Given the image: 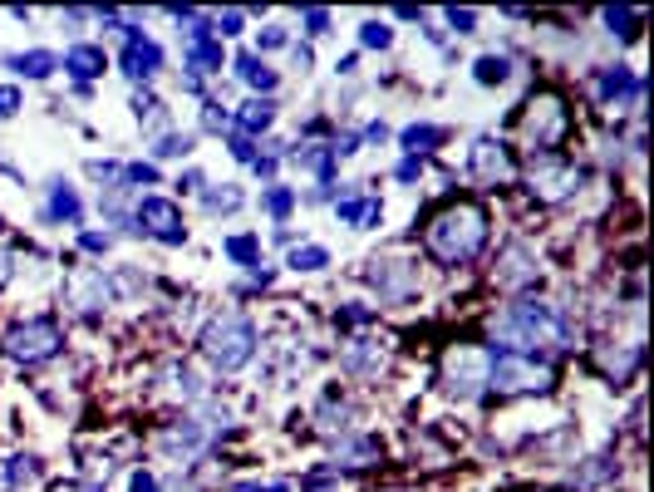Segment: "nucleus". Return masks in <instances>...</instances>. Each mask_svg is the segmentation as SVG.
<instances>
[{"label":"nucleus","mask_w":654,"mask_h":492,"mask_svg":"<svg viewBox=\"0 0 654 492\" xmlns=\"http://www.w3.org/2000/svg\"><path fill=\"white\" fill-rule=\"evenodd\" d=\"M448 25H453V30H458V35H473L477 15H473V10H458V5H453V10H448Z\"/></svg>","instance_id":"37"},{"label":"nucleus","mask_w":654,"mask_h":492,"mask_svg":"<svg viewBox=\"0 0 654 492\" xmlns=\"http://www.w3.org/2000/svg\"><path fill=\"white\" fill-rule=\"evenodd\" d=\"M10 69H20L25 79H45V74H55V69H60V60H55L50 50H30V55H15Z\"/></svg>","instance_id":"23"},{"label":"nucleus","mask_w":654,"mask_h":492,"mask_svg":"<svg viewBox=\"0 0 654 492\" xmlns=\"http://www.w3.org/2000/svg\"><path fill=\"white\" fill-rule=\"evenodd\" d=\"M384 212H379V202H369V197H345L340 202V222L345 227H364V222H379Z\"/></svg>","instance_id":"24"},{"label":"nucleus","mask_w":654,"mask_h":492,"mask_svg":"<svg viewBox=\"0 0 654 492\" xmlns=\"http://www.w3.org/2000/svg\"><path fill=\"white\" fill-rule=\"evenodd\" d=\"M487 350H473V345H458V350H448V360H443V389L448 394H458V399H473L477 389L487 384Z\"/></svg>","instance_id":"8"},{"label":"nucleus","mask_w":654,"mask_h":492,"mask_svg":"<svg viewBox=\"0 0 654 492\" xmlns=\"http://www.w3.org/2000/svg\"><path fill=\"white\" fill-rule=\"evenodd\" d=\"M595 360H600V369H605L615 384H625V379L635 374V365H640V345H620V350H610V345H605Z\"/></svg>","instance_id":"16"},{"label":"nucleus","mask_w":654,"mask_h":492,"mask_svg":"<svg viewBox=\"0 0 654 492\" xmlns=\"http://www.w3.org/2000/svg\"><path fill=\"white\" fill-rule=\"evenodd\" d=\"M502 271H497V286H507V291H517V286H532L536 281V261H532V251L527 246H507L502 251V261H497Z\"/></svg>","instance_id":"14"},{"label":"nucleus","mask_w":654,"mask_h":492,"mask_svg":"<svg viewBox=\"0 0 654 492\" xmlns=\"http://www.w3.org/2000/svg\"><path fill=\"white\" fill-rule=\"evenodd\" d=\"M79 212H84V207H79L74 187H69V183H50V217L74 227V222H79Z\"/></svg>","instance_id":"20"},{"label":"nucleus","mask_w":654,"mask_h":492,"mask_svg":"<svg viewBox=\"0 0 654 492\" xmlns=\"http://www.w3.org/2000/svg\"><path fill=\"white\" fill-rule=\"evenodd\" d=\"M237 492H291L286 483H246V488H237Z\"/></svg>","instance_id":"46"},{"label":"nucleus","mask_w":654,"mask_h":492,"mask_svg":"<svg viewBox=\"0 0 654 492\" xmlns=\"http://www.w3.org/2000/svg\"><path fill=\"white\" fill-rule=\"evenodd\" d=\"M482 242H487V212H482L477 202H453V207H443V212L428 222V232H423L428 256L443 261V266L473 261L477 251H482Z\"/></svg>","instance_id":"1"},{"label":"nucleus","mask_w":654,"mask_h":492,"mask_svg":"<svg viewBox=\"0 0 654 492\" xmlns=\"http://www.w3.org/2000/svg\"><path fill=\"white\" fill-rule=\"evenodd\" d=\"M153 153H158V158H182V153H192V138H187V133H168Z\"/></svg>","instance_id":"36"},{"label":"nucleus","mask_w":654,"mask_h":492,"mask_svg":"<svg viewBox=\"0 0 654 492\" xmlns=\"http://www.w3.org/2000/svg\"><path fill=\"white\" fill-rule=\"evenodd\" d=\"M418 178V158H404V163H399V183H414Z\"/></svg>","instance_id":"45"},{"label":"nucleus","mask_w":654,"mask_h":492,"mask_svg":"<svg viewBox=\"0 0 654 492\" xmlns=\"http://www.w3.org/2000/svg\"><path fill=\"white\" fill-rule=\"evenodd\" d=\"M158 448H163V453H173V458H192V453L202 448V429H197V424L168 429L163 438H158Z\"/></svg>","instance_id":"18"},{"label":"nucleus","mask_w":654,"mask_h":492,"mask_svg":"<svg viewBox=\"0 0 654 492\" xmlns=\"http://www.w3.org/2000/svg\"><path fill=\"white\" fill-rule=\"evenodd\" d=\"M345 419H350V404H340L335 394L320 404V429H345Z\"/></svg>","instance_id":"32"},{"label":"nucleus","mask_w":654,"mask_h":492,"mask_svg":"<svg viewBox=\"0 0 654 492\" xmlns=\"http://www.w3.org/2000/svg\"><path fill=\"white\" fill-rule=\"evenodd\" d=\"M497 340L512 355H532L541 345H566L571 340V320L556 306H546V301H522V306H512L497 320Z\"/></svg>","instance_id":"2"},{"label":"nucleus","mask_w":654,"mask_h":492,"mask_svg":"<svg viewBox=\"0 0 654 492\" xmlns=\"http://www.w3.org/2000/svg\"><path fill=\"white\" fill-rule=\"evenodd\" d=\"M212 25H217L222 35H237V30H241V15H237V10H222V15L212 20Z\"/></svg>","instance_id":"40"},{"label":"nucleus","mask_w":654,"mask_h":492,"mask_svg":"<svg viewBox=\"0 0 654 492\" xmlns=\"http://www.w3.org/2000/svg\"><path fill=\"white\" fill-rule=\"evenodd\" d=\"M128 183H158V168H153V163H133V168H128Z\"/></svg>","instance_id":"39"},{"label":"nucleus","mask_w":654,"mask_h":492,"mask_svg":"<svg viewBox=\"0 0 654 492\" xmlns=\"http://www.w3.org/2000/svg\"><path fill=\"white\" fill-rule=\"evenodd\" d=\"M369 281H374L379 301H404L418 286V271L409 261H374V266H369Z\"/></svg>","instance_id":"11"},{"label":"nucleus","mask_w":654,"mask_h":492,"mask_svg":"<svg viewBox=\"0 0 654 492\" xmlns=\"http://www.w3.org/2000/svg\"><path fill=\"white\" fill-rule=\"evenodd\" d=\"M305 25H310V35H325V30H330V15H325V10H305Z\"/></svg>","instance_id":"41"},{"label":"nucleus","mask_w":654,"mask_h":492,"mask_svg":"<svg viewBox=\"0 0 654 492\" xmlns=\"http://www.w3.org/2000/svg\"><path fill=\"white\" fill-rule=\"evenodd\" d=\"M64 69H69L74 79H94V74H104V50H99V45H74V50L64 55Z\"/></svg>","instance_id":"17"},{"label":"nucleus","mask_w":654,"mask_h":492,"mask_svg":"<svg viewBox=\"0 0 654 492\" xmlns=\"http://www.w3.org/2000/svg\"><path fill=\"white\" fill-rule=\"evenodd\" d=\"M600 99L615 104V114H620L625 104H635V99H640L635 74H630V69H605V74H600Z\"/></svg>","instance_id":"15"},{"label":"nucleus","mask_w":654,"mask_h":492,"mask_svg":"<svg viewBox=\"0 0 654 492\" xmlns=\"http://www.w3.org/2000/svg\"><path fill=\"white\" fill-rule=\"evenodd\" d=\"M158 64H163V50H158L148 35L128 30V45H123V74H128V79H153Z\"/></svg>","instance_id":"12"},{"label":"nucleus","mask_w":654,"mask_h":492,"mask_svg":"<svg viewBox=\"0 0 654 492\" xmlns=\"http://www.w3.org/2000/svg\"><path fill=\"white\" fill-rule=\"evenodd\" d=\"M227 114H222V104H207V128H222Z\"/></svg>","instance_id":"47"},{"label":"nucleus","mask_w":654,"mask_h":492,"mask_svg":"<svg viewBox=\"0 0 654 492\" xmlns=\"http://www.w3.org/2000/svg\"><path fill=\"white\" fill-rule=\"evenodd\" d=\"M340 320H345V325H364V320H369V310H364V306H345V310H340Z\"/></svg>","instance_id":"44"},{"label":"nucleus","mask_w":654,"mask_h":492,"mask_svg":"<svg viewBox=\"0 0 654 492\" xmlns=\"http://www.w3.org/2000/svg\"><path fill=\"white\" fill-rule=\"evenodd\" d=\"M527 183H532L536 202H566V197L581 187V168H576V163H566V158H556V153H536Z\"/></svg>","instance_id":"7"},{"label":"nucleus","mask_w":654,"mask_h":492,"mask_svg":"<svg viewBox=\"0 0 654 492\" xmlns=\"http://www.w3.org/2000/svg\"><path fill=\"white\" fill-rule=\"evenodd\" d=\"M133 492H158V483H153L148 473H138V478H133Z\"/></svg>","instance_id":"50"},{"label":"nucleus","mask_w":654,"mask_h":492,"mask_svg":"<svg viewBox=\"0 0 654 492\" xmlns=\"http://www.w3.org/2000/svg\"><path fill=\"white\" fill-rule=\"evenodd\" d=\"M60 350V325L50 315H35V320H20L10 335H5V355L20 360V365H40Z\"/></svg>","instance_id":"6"},{"label":"nucleus","mask_w":654,"mask_h":492,"mask_svg":"<svg viewBox=\"0 0 654 492\" xmlns=\"http://www.w3.org/2000/svg\"><path fill=\"white\" fill-rule=\"evenodd\" d=\"M232 158H241V163H256V153H251V138H232Z\"/></svg>","instance_id":"43"},{"label":"nucleus","mask_w":654,"mask_h":492,"mask_svg":"<svg viewBox=\"0 0 654 492\" xmlns=\"http://www.w3.org/2000/svg\"><path fill=\"white\" fill-rule=\"evenodd\" d=\"M237 74L251 84V89H261V94H271V89H276V69H266L256 55H237Z\"/></svg>","instance_id":"22"},{"label":"nucleus","mask_w":654,"mask_h":492,"mask_svg":"<svg viewBox=\"0 0 654 492\" xmlns=\"http://www.w3.org/2000/svg\"><path fill=\"white\" fill-rule=\"evenodd\" d=\"M227 256H232V261H246V266H256L261 242H256V237H232V242H227Z\"/></svg>","instance_id":"34"},{"label":"nucleus","mask_w":654,"mask_h":492,"mask_svg":"<svg viewBox=\"0 0 654 492\" xmlns=\"http://www.w3.org/2000/svg\"><path fill=\"white\" fill-rule=\"evenodd\" d=\"M237 119L246 133H266V128L276 123V104H271V99H251V104H241Z\"/></svg>","instance_id":"21"},{"label":"nucleus","mask_w":654,"mask_h":492,"mask_svg":"<svg viewBox=\"0 0 654 492\" xmlns=\"http://www.w3.org/2000/svg\"><path fill=\"white\" fill-rule=\"evenodd\" d=\"M168 389L182 394V399H197V394H202V379H197L187 365H173V369H168Z\"/></svg>","instance_id":"29"},{"label":"nucleus","mask_w":654,"mask_h":492,"mask_svg":"<svg viewBox=\"0 0 654 492\" xmlns=\"http://www.w3.org/2000/svg\"><path fill=\"white\" fill-rule=\"evenodd\" d=\"M399 143L409 148V158H418V153H428V148L443 143V128H438V123H409V128L399 133Z\"/></svg>","instance_id":"19"},{"label":"nucleus","mask_w":654,"mask_h":492,"mask_svg":"<svg viewBox=\"0 0 654 492\" xmlns=\"http://www.w3.org/2000/svg\"><path fill=\"white\" fill-rule=\"evenodd\" d=\"M64 291H69V306L79 310H99L104 301H109V281H104V271H74L69 281H64Z\"/></svg>","instance_id":"13"},{"label":"nucleus","mask_w":654,"mask_h":492,"mask_svg":"<svg viewBox=\"0 0 654 492\" xmlns=\"http://www.w3.org/2000/svg\"><path fill=\"white\" fill-rule=\"evenodd\" d=\"M187 69H192V74H212V69H222V50H217V45H207V40H192Z\"/></svg>","instance_id":"25"},{"label":"nucleus","mask_w":654,"mask_h":492,"mask_svg":"<svg viewBox=\"0 0 654 492\" xmlns=\"http://www.w3.org/2000/svg\"><path fill=\"white\" fill-rule=\"evenodd\" d=\"M487 384L502 389V394H546L556 384L551 365H541L536 355H512V350H497L487 360Z\"/></svg>","instance_id":"5"},{"label":"nucleus","mask_w":654,"mask_h":492,"mask_svg":"<svg viewBox=\"0 0 654 492\" xmlns=\"http://www.w3.org/2000/svg\"><path fill=\"white\" fill-rule=\"evenodd\" d=\"M640 20H645V15H640V10H625V5H620V10H605V25H610V35H620V40H635V25H640Z\"/></svg>","instance_id":"27"},{"label":"nucleus","mask_w":654,"mask_h":492,"mask_svg":"<svg viewBox=\"0 0 654 492\" xmlns=\"http://www.w3.org/2000/svg\"><path fill=\"white\" fill-rule=\"evenodd\" d=\"M261 202H266V212H271V217H286V212L296 207V192H291V187H271Z\"/></svg>","instance_id":"33"},{"label":"nucleus","mask_w":654,"mask_h":492,"mask_svg":"<svg viewBox=\"0 0 654 492\" xmlns=\"http://www.w3.org/2000/svg\"><path fill=\"white\" fill-rule=\"evenodd\" d=\"M10 271H15V266H10V256H5V251H0V286H5V281H10Z\"/></svg>","instance_id":"51"},{"label":"nucleus","mask_w":654,"mask_h":492,"mask_svg":"<svg viewBox=\"0 0 654 492\" xmlns=\"http://www.w3.org/2000/svg\"><path fill=\"white\" fill-rule=\"evenodd\" d=\"M237 207H241L237 187H222V192L212 187V192H207V212H237Z\"/></svg>","instance_id":"35"},{"label":"nucleus","mask_w":654,"mask_h":492,"mask_svg":"<svg viewBox=\"0 0 654 492\" xmlns=\"http://www.w3.org/2000/svg\"><path fill=\"white\" fill-rule=\"evenodd\" d=\"M517 128H522V138L532 143L536 153H551V148L571 133V109H566V99H561V94L541 89V94L527 99V109H522Z\"/></svg>","instance_id":"3"},{"label":"nucleus","mask_w":654,"mask_h":492,"mask_svg":"<svg viewBox=\"0 0 654 492\" xmlns=\"http://www.w3.org/2000/svg\"><path fill=\"white\" fill-rule=\"evenodd\" d=\"M251 350H256V330H251V320H241V315H217V320L202 330V355L217 369H241L251 360Z\"/></svg>","instance_id":"4"},{"label":"nucleus","mask_w":654,"mask_h":492,"mask_svg":"<svg viewBox=\"0 0 654 492\" xmlns=\"http://www.w3.org/2000/svg\"><path fill=\"white\" fill-rule=\"evenodd\" d=\"M55 492H99V488H89V483H74V488H55Z\"/></svg>","instance_id":"52"},{"label":"nucleus","mask_w":654,"mask_h":492,"mask_svg":"<svg viewBox=\"0 0 654 492\" xmlns=\"http://www.w3.org/2000/svg\"><path fill=\"white\" fill-rule=\"evenodd\" d=\"M20 109V89L15 84H0V119H10Z\"/></svg>","instance_id":"38"},{"label":"nucleus","mask_w":654,"mask_h":492,"mask_svg":"<svg viewBox=\"0 0 654 492\" xmlns=\"http://www.w3.org/2000/svg\"><path fill=\"white\" fill-rule=\"evenodd\" d=\"M473 74H477V84H502V79L512 74V64L502 60V55H482V60L473 64Z\"/></svg>","instance_id":"28"},{"label":"nucleus","mask_w":654,"mask_h":492,"mask_svg":"<svg viewBox=\"0 0 654 492\" xmlns=\"http://www.w3.org/2000/svg\"><path fill=\"white\" fill-rule=\"evenodd\" d=\"M291 266H296V271H320V266H330V251H325V246H296V251H291Z\"/></svg>","instance_id":"31"},{"label":"nucleus","mask_w":654,"mask_h":492,"mask_svg":"<svg viewBox=\"0 0 654 492\" xmlns=\"http://www.w3.org/2000/svg\"><path fill=\"white\" fill-rule=\"evenodd\" d=\"M138 227H143L148 237L168 242V246H182V237H187L182 212L168 202V197H143V202H138Z\"/></svg>","instance_id":"9"},{"label":"nucleus","mask_w":654,"mask_h":492,"mask_svg":"<svg viewBox=\"0 0 654 492\" xmlns=\"http://www.w3.org/2000/svg\"><path fill=\"white\" fill-rule=\"evenodd\" d=\"M281 45H286V30L266 25V30H261V50H281Z\"/></svg>","instance_id":"42"},{"label":"nucleus","mask_w":654,"mask_h":492,"mask_svg":"<svg viewBox=\"0 0 654 492\" xmlns=\"http://www.w3.org/2000/svg\"><path fill=\"white\" fill-rule=\"evenodd\" d=\"M359 40H364L369 50H389V45H394V30H389L384 20H364V25H359Z\"/></svg>","instance_id":"30"},{"label":"nucleus","mask_w":654,"mask_h":492,"mask_svg":"<svg viewBox=\"0 0 654 492\" xmlns=\"http://www.w3.org/2000/svg\"><path fill=\"white\" fill-rule=\"evenodd\" d=\"M340 458H345L350 468H364V463L379 458V443H374V438H350V443H340Z\"/></svg>","instance_id":"26"},{"label":"nucleus","mask_w":654,"mask_h":492,"mask_svg":"<svg viewBox=\"0 0 654 492\" xmlns=\"http://www.w3.org/2000/svg\"><path fill=\"white\" fill-rule=\"evenodd\" d=\"M468 168H473L482 183H512L517 178V163H512V153H507V143H497V138H477L473 153H468Z\"/></svg>","instance_id":"10"},{"label":"nucleus","mask_w":654,"mask_h":492,"mask_svg":"<svg viewBox=\"0 0 654 492\" xmlns=\"http://www.w3.org/2000/svg\"><path fill=\"white\" fill-rule=\"evenodd\" d=\"M89 178H114V163H89Z\"/></svg>","instance_id":"48"},{"label":"nucleus","mask_w":654,"mask_h":492,"mask_svg":"<svg viewBox=\"0 0 654 492\" xmlns=\"http://www.w3.org/2000/svg\"><path fill=\"white\" fill-rule=\"evenodd\" d=\"M104 246H109V237H99V232H89V237H84V251H104Z\"/></svg>","instance_id":"49"}]
</instances>
